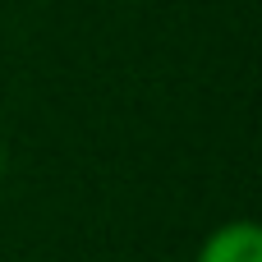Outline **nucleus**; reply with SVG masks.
Masks as SVG:
<instances>
[{
    "label": "nucleus",
    "instance_id": "obj_2",
    "mask_svg": "<svg viewBox=\"0 0 262 262\" xmlns=\"http://www.w3.org/2000/svg\"><path fill=\"white\" fill-rule=\"evenodd\" d=\"M5 157H9V152H5V134H0V175H5Z\"/></svg>",
    "mask_w": 262,
    "mask_h": 262
},
{
    "label": "nucleus",
    "instance_id": "obj_1",
    "mask_svg": "<svg viewBox=\"0 0 262 262\" xmlns=\"http://www.w3.org/2000/svg\"><path fill=\"white\" fill-rule=\"evenodd\" d=\"M198 262H262V230L253 221H226L203 239Z\"/></svg>",
    "mask_w": 262,
    "mask_h": 262
}]
</instances>
